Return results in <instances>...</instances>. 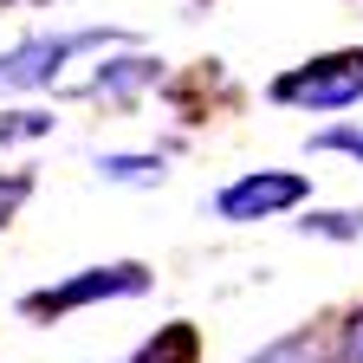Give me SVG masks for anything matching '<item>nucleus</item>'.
I'll use <instances>...</instances> for the list:
<instances>
[{
	"label": "nucleus",
	"mask_w": 363,
	"mask_h": 363,
	"mask_svg": "<svg viewBox=\"0 0 363 363\" xmlns=\"http://www.w3.org/2000/svg\"><path fill=\"white\" fill-rule=\"evenodd\" d=\"M311 150H344V156H357V162H363V130H350V123L318 130V136H311Z\"/></svg>",
	"instance_id": "12"
},
{
	"label": "nucleus",
	"mask_w": 363,
	"mask_h": 363,
	"mask_svg": "<svg viewBox=\"0 0 363 363\" xmlns=\"http://www.w3.org/2000/svg\"><path fill=\"white\" fill-rule=\"evenodd\" d=\"M195 357H201L195 325H162L143 350H136V363H195Z\"/></svg>",
	"instance_id": "6"
},
{
	"label": "nucleus",
	"mask_w": 363,
	"mask_h": 363,
	"mask_svg": "<svg viewBox=\"0 0 363 363\" xmlns=\"http://www.w3.org/2000/svg\"><path fill=\"white\" fill-rule=\"evenodd\" d=\"M33 7H52V0H33Z\"/></svg>",
	"instance_id": "14"
},
{
	"label": "nucleus",
	"mask_w": 363,
	"mask_h": 363,
	"mask_svg": "<svg viewBox=\"0 0 363 363\" xmlns=\"http://www.w3.org/2000/svg\"><path fill=\"white\" fill-rule=\"evenodd\" d=\"M298 234H325V240H357L363 234V214L357 208H318L298 220Z\"/></svg>",
	"instance_id": "8"
},
{
	"label": "nucleus",
	"mask_w": 363,
	"mask_h": 363,
	"mask_svg": "<svg viewBox=\"0 0 363 363\" xmlns=\"http://www.w3.org/2000/svg\"><path fill=\"white\" fill-rule=\"evenodd\" d=\"M357 98H363V52H325L272 78V104H298V111H350Z\"/></svg>",
	"instance_id": "2"
},
{
	"label": "nucleus",
	"mask_w": 363,
	"mask_h": 363,
	"mask_svg": "<svg viewBox=\"0 0 363 363\" xmlns=\"http://www.w3.org/2000/svg\"><path fill=\"white\" fill-rule=\"evenodd\" d=\"M98 175L104 182H136V189H150V182H162L169 169H162V156H104Z\"/></svg>",
	"instance_id": "7"
},
{
	"label": "nucleus",
	"mask_w": 363,
	"mask_h": 363,
	"mask_svg": "<svg viewBox=\"0 0 363 363\" xmlns=\"http://www.w3.org/2000/svg\"><path fill=\"white\" fill-rule=\"evenodd\" d=\"M311 195V182L298 169H253L240 182H227V189L214 195V214L220 220H272V214H286Z\"/></svg>",
	"instance_id": "4"
},
{
	"label": "nucleus",
	"mask_w": 363,
	"mask_h": 363,
	"mask_svg": "<svg viewBox=\"0 0 363 363\" xmlns=\"http://www.w3.org/2000/svg\"><path fill=\"white\" fill-rule=\"evenodd\" d=\"M247 363H325V344H318L311 331H292V337L266 344V350H259V357H247Z\"/></svg>",
	"instance_id": "9"
},
{
	"label": "nucleus",
	"mask_w": 363,
	"mask_h": 363,
	"mask_svg": "<svg viewBox=\"0 0 363 363\" xmlns=\"http://www.w3.org/2000/svg\"><path fill=\"white\" fill-rule=\"evenodd\" d=\"M26 195H33V175L26 169H13V175H0V227H7L20 208H26Z\"/></svg>",
	"instance_id": "11"
},
{
	"label": "nucleus",
	"mask_w": 363,
	"mask_h": 363,
	"mask_svg": "<svg viewBox=\"0 0 363 363\" xmlns=\"http://www.w3.org/2000/svg\"><path fill=\"white\" fill-rule=\"evenodd\" d=\"M162 78V59H150V52H123V59H111V65H98L91 72V98H136L143 84H156Z\"/></svg>",
	"instance_id": "5"
},
{
	"label": "nucleus",
	"mask_w": 363,
	"mask_h": 363,
	"mask_svg": "<svg viewBox=\"0 0 363 363\" xmlns=\"http://www.w3.org/2000/svg\"><path fill=\"white\" fill-rule=\"evenodd\" d=\"M104 39H123L111 26H84V33H39V39H20L13 52H0V91H45L72 52L84 45H104Z\"/></svg>",
	"instance_id": "3"
},
{
	"label": "nucleus",
	"mask_w": 363,
	"mask_h": 363,
	"mask_svg": "<svg viewBox=\"0 0 363 363\" xmlns=\"http://www.w3.org/2000/svg\"><path fill=\"white\" fill-rule=\"evenodd\" d=\"M136 292H150V266L117 259V266H84V272H72V279L45 286V292H26L20 311L26 318H65V311L104 305V298H136Z\"/></svg>",
	"instance_id": "1"
},
{
	"label": "nucleus",
	"mask_w": 363,
	"mask_h": 363,
	"mask_svg": "<svg viewBox=\"0 0 363 363\" xmlns=\"http://www.w3.org/2000/svg\"><path fill=\"white\" fill-rule=\"evenodd\" d=\"M0 7H7V0H0Z\"/></svg>",
	"instance_id": "15"
},
{
	"label": "nucleus",
	"mask_w": 363,
	"mask_h": 363,
	"mask_svg": "<svg viewBox=\"0 0 363 363\" xmlns=\"http://www.w3.org/2000/svg\"><path fill=\"white\" fill-rule=\"evenodd\" d=\"M52 123H59L52 111H7V117H0V143H20V136H45Z\"/></svg>",
	"instance_id": "10"
},
{
	"label": "nucleus",
	"mask_w": 363,
	"mask_h": 363,
	"mask_svg": "<svg viewBox=\"0 0 363 363\" xmlns=\"http://www.w3.org/2000/svg\"><path fill=\"white\" fill-rule=\"evenodd\" d=\"M344 363H363V318L350 325V344H344Z\"/></svg>",
	"instance_id": "13"
}]
</instances>
